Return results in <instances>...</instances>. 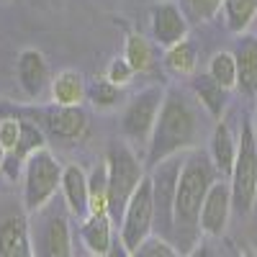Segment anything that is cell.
<instances>
[{"label":"cell","instance_id":"cell-1","mask_svg":"<svg viewBox=\"0 0 257 257\" xmlns=\"http://www.w3.org/2000/svg\"><path fill=\"white\" fill-rule=\"evenodd\" d=\"M219 180V173L211 162V155L203 149L185 152L183 173L178 180L175 213H173V244L188 257L196 247H201V208L211 185Z\"/></svg>","mask_w":257,"mask_h":257},{"label":"cell","instance_id":"cell-2","mask_svg":"<svg viewBox=\"0 0 257 257\" xmlns=\"http://www.w3.org/2000/svg\"><path fill=\"white\" fill-rule=\"evenodd\" d=\"M196 137H198V113L190 105V100L180 90L165 93V103L160 108L155 132L149 137L147 147L149 170L167 157L196 149Z\"/></svg>","mask_w":257,"mask_h":257},{"label":"cell","instance_id":"cell-3","mask_svg":"<svg viewBox=\"0 0 257 257\" xmlns=\"http://www.w3.org/2000/svg\"><path fill=\"white\" fill-rule=\"evenodd\" d=\"M105 170H108V216L111 221L121 224L123 211L142 185L144 175V165L137 160L132 152V147L126 144H111L105 152Z\"/></svg>","mask_w":257,"mask_h":257},{"label":"cell","instance_id":"cell-4","mask_svg":"<svg viewBox=\"0 0 257 257\" xmlns=\"http://www.w3.org/2000/svg\"><path fill=\"white\" fill-rule=\"evenodd\" d=\"M62 173L64 167L59 160L49 152V149H39L34 152L21 173V198H24V213L34 216L36 211L49 206L57 196V190H62Z\"/></svg>","mask_w":257,"mask_h":257},{"label":"cell","instance_id":"cell-5","mask_svg":"<svg viewBox=\"0 0 257 257\" xmlns=\"http://www.w3.org/2000/svg\"><path fill=\"white\" fill-rule=\"evenodd\" d=\"M31 221V257H75L72 252V231L64 208L54 201L36 211Z\"/></svg>","mask_w":257,"mask_h":257},{"label":"cell","instance_id":"cell-6","mask_svg":"<svg viewBox=\"0 0 257 257\" xmlns=\"http://www.w3.org/2000/svg\"><path fill=\"white\" fill-rule=\"evenodd\" d=\"M185 152L167 157L152 167L149 180H152V198H155V234L173 242V213H175V196H178V180L183 173Z\"/></svg>","mask_w":257,"mask_h":257},{"label":"cell","instance_id":"cell-7","mask_svg":"<svg viewBox=\"0 0 257 257\" xmlns=\"http://www.w3.org/2000/svg\"><path fill=\"white\" fill-rule=\"evenodd\" d=\"M231 206L239 213H249L257 201V137L252 132V123H242L237 162L231 170Z\"/></svg>","mask_w":257,"mask_h":257},{"label":"cell","instance_id":"cell-8","mask_svg":"<svg viewBox=\"0 0 257 257\" xmlns=\"http://www.w3.org/2000/svg\"><path fill=\"white\" fill-rule=\"evenodd\" d=\"M152 234H155V198H152V180L147 175L123 211L118 237L128 252H134Z\"/></svg>","mask_w":257,"mask_h":257},{"label":"cell","instance_id":"cell-9","mask_svg":"<svg viewBox=\"0 0 257 257\" xmlns=\"http://www.w3.org/2000/svg\"><path fill=\"white\" fill-rule=\"evenodd\" d=\"M162 103H165V90L160 88V85H149V88L139 90L123 108L121 132L134 142H147L149 144V137H152V132H155V123H157Z\"/></svg>","mask_w":257,"mask_h":257},{"label":"cell","instance_id":"cell-10","mask_svg":"<svg viewBox=\"0 0 257 257\" xmlns=\"http://www.w3.org/2000/svg\"><path fill=\"white\" fill-rule=\"evenodd\" d=\"M149 26H152V39L157 47H175L180 41L188 39V18L185 11H180V6L170 3H157L152 6V13H149Z\"/></svg>","mask_w":257,"mask_h":257},{"label":"cell","instance_id":"cell-11","mask_svg":"<svg viewBox=\"0 0 257 257\" xmlns=\"http://www.w3.org/2000/svg\"><path fill=\"white\" fill-rule=\"evenodd\" d=\"M231 208H234L231 206V185L224 178H219L211 185L208 196L203 201V208H201V231L206 237H221L226 231Z\"/></svg>","mask_w":257,"mask_h":257},{"label":"cell","instance_id":"cell-12","mask_svg":"<svg viewBox=\"0 0 257 257\" xmlns=\"http://www.w3.org/2000/svg\"><path fill=\"white\" fill-rule=\"evenodd\" d=\"M16 77H18V85H21V90H24V95L36 100L41 93H44L47 85L52 82L47 57L34 47L24 49L16 59Z\"/></svg>","mask_w":257,"mask_h":257},{"label":"cell","instance_id":"cell-13","mask_svg":"<svg viewBox=\"0 0 257 257\" xmlns=\"http://www.w3.org/2000/svg\"><path fill=\"white\" fill-rule=\"evenodd\" d=\"M0 257H31L29 213H11L0 221Z\"/></svg>","mask_w":257,"mask_h":257},{"label":"cell","instance_id":"cell-14","mask_svg":"<svg viewBox=\"0 0 257 257\" xmlns=\"http://www.w3.org/2000/svg\"><path fill=\"white\" fill-rule=\"evenodd\" d=\"M44 123L49 128L52 137L67 139V142H77L88 132V113H85L82 105H72V108H62V105H52L44 113Z\"/></svg>","mask_w":257,"mask_h":257},{"label":"cell","instance_id":"cell-15","mask_svg":"<svg viewBox=\"0 0 257 257\" xmlns=\"http://www.w3.org/2000/svg\"><path fill=\"white\" fill-rule=\"evenodd\" d=\"M62 196L64 206L72 216L88 219V203H90V185H88V173L80 165H67L62 173Z\"/></svg>","mask_w":257,"mask_h":257},{"label":"cell","instance_id":"cell-16","mask_svg":"<svg viewBox=\"0 0 257 257\" xmlns=\"http://www.w3.org/2000/svg\"><path fill=\"white\" fill-rule=\"evenodd\" d=\"M234 59H237V90L247 98L257 95V36L242 34L234 47Z\"/></svg>","mask_w":257,"mask_h":257},{"label":"cell","instance_id":"cell-17","mask_svg":"<svg viewBox=\"0 0 257 257\" xmlns=\"http://www.w3.org/2000/svg\"><path fill=\"white\" fill-rule=\"evenodd\" d=\"M237 149H239V139L231 134V128L224 121H216L213 134H211L208 155H211V162L216 167L219 178H231L234 162H237Z\"/></svg>","mask_w":257,"mask_h":257},{"label":"cell","instance_id":"cell-18","mask_svg":"<svg viewBox=\"0 0 257 257\" xmlns=\"http://www.w3.org/2000/svg\"><path fill=\"white\" fill-rule=\"evenodd\" d=\"M49 95L54 105L72 108V105H82V100L88 98V85L77 70H62L49 82Z\"/></svg>","mask_w":257,"mask_h":257},{"label":"cell","instance_id":"cell-19","mask_svg":"<svg viewBox=\"0 0 257 257\" xmlns=\"http://www.w3.org/2000/svg\"><path fill=\"white\" fill-rule=\"evenodd\" d=\"M80 239L95 257H108L113 244V221L111 216H88L80 224Z\"/></svg>","mask_w":257,"mask_h":257},{"label":"cell","instance_id":"cell-20","mask_svg":"<svg viewBox=\"0 0 257 257\" xmlns=\"http://www.w3.org/2000/svg\"><path fill=\"white\" fill-rule=\"evenodd\" d=\"M190 88H193V95H196V100L211 113V118L221 121V116H224V111H226V103H229V90L221 88V85L213 80L208 72L193 75Z\"/></svg>","mask_w":257,"mask_h":257},{"label":"cell","instance_id":"cell-21","mask_svg":"<svg viewBox=\"0 0 257 257\" xmlns=\"http://www.w3.org/2000/svg\"><path fill=\"white\" fill-rule=\"evenodd\" d=\"M162 64L167 72H173L175 77H190L196 75V67H198V49L190 39L180 41V44L165 49V57H162Z\"/></svg>","mask_w":257,"mask_h":257},{"label":"cell","instance_id":"cell-22","mask_svg":"<svg viewBox=\"0 0 257 257\" xmlns=\"http://www.w3.org/2000/svg\"><path fill=\"white\" fill-rule=\"evenodd\" d=\"M221 11H224L226 29L231 34L242 36L252 26V21L257 18V0H224Z\"/></svg>","mask_w":257,"mask_h":257},{"label":"cell","instance_id":"cell-23","mask_svg":"<svg viewBox=\"0 0 257 257\" xmlns=\"http://www.w3.org/2000/svg\"><path fill=\"white\" fill-rule=\"evenodd\" d=\"M88 185H90L88 216H108V170H105V162L90 170Z\"/></svg>","mask_w":257,"mask_h":257},{"label":"cell","instance_id":"cell-24","mask_svg":"<svg viewBox=\"0 0 257 257\" xmlns=\"http://www.w3.org/2000/svg\"><path fill=\"white\" fill-rule=\"evenodd\" d=\"M206 72L216 80L221 88H226L229 93L237 90L239 72H237V59H234V52H216L208 59V70Z\"/></svg>","mask_w":257,"mask_h":257},{"label":"cell","instance_id":"cell-25","mask_svg":"<svg viewBox=\"0 0 257 257\" xmlns=\"http://www.w3.org/2000/svg\"><path fill=\"white\" fill-rule=\"evenodd\" d=\"M123 59L132 64L134 72H147L152 67V47H149V41L142 36V34H128L126 41H123Z\"/></svg>","mask_w":257,"mask_h":257},{"label":"cell","instance_id":"cell-26","mask_svg":"<svg viewBox=\"0 0 257 257\" xmlns=\"http://www.w3.org/2000/svg\"><path fill=\"white\" fill-rule=\"evenodd\" d=\"M88 100L95 105L98 111L116 108V105L123 100V88H118V85H113L111 80H105V77H95L88 85Z\"/></svg>","mask_w":257,"mask_h":257},{"label":"cell","instance_id":"cell-27","mask_svg":"<svg viewBox=\"0 0 257 257\" xmlns=\"http://www.w3.org/2000/svg\"><path fill=\"white\" fill-rule=\"evenodd\" d=\"M134 257H185L173 242L160 237V234H152L149 239H144L137 249H134Z\"/></svg>","mask_w":257,"mask_h":257},{"label":"cell","instance_id":"cell-28","mask_svg":"<svg viewBox=\"0 0 257 257\" xmlns=\"http://www.w3.org/2000/svg\"><path fill=\"white\" fill-rule=\"evenodd\" d=\"M21 142V118L18 116H0V147L11 155Z\"/></svg>","mask_w":257,"mask_h":257},{"label":"cell","instance_id":"cell-29","mask_svg":"<svg viewBox=\"0 0 257 257\" xmlns=\"http://www.w3.org/2000/svg\"><path fill=\"white\" fill-rule=\"evenodd\" d=\"M224 0H183L185 16H190L193 21H211L219 13Z\"/></svg>","mask_w":257,"mask_h":257},{"label":"cell","instance_id":"cell-30","mask_svg":"<svg viewBox=\"0 0 257 257\" xmlns=\"http://www.w3.org/2000/svg\"><path fill=\"white\" fill-rule=\"evenodd\" d=\"M134 75L137 72L132 70V64L123 59V54L121 57H113L108 62V70H105V80H111L113 85H118V88H126V85L134 80Z\"/></svg>","mask_w":257,"mask_h":257},{"label":"cell","instance_id":"cell-31","mask_svg":"<svg viewBox=\"0 0 257 257\" xmlns=\"http://www.w3.org/2000/svg\"><path fill=\"white\" fill-rule=\"evenodd\" d=\"M188 257H216V252H213V247L211 244H201V247H196Z\"/></svg>","mask_w":257,"mask_h":257},{"label":"cell","instance_id":"cell-32","mask_svg":"<svg viewBox=\"0 0 257 257\" xmlns=\"http://www.w3.org/2000/svg\"><path fill=\"white\" fill-rule=\"evenodd\" d=\"M239 257H257V252L249 249V247H242V249H239Z\"/></svg>","mask_w":257,"mask_h":257},{"label":"cell","instance_id":"cell-33","mask_svg":"<svg viewBox=\"0 0 257 257\" xmlns=\"http://www.w3.org/2000/svg\"><path fill=\"white\" fill-rule=\"evenodd\" d=\"M249 123H252V132H254V137H257V108H254V116H252Z\"/></svg>","mask_w":257,"mask_h":257},{"label":"cell","instance_id":"cell-34","mask_svg":"<svg viewBox=\"0 0 257 257\" xmlns=\"http://www.w3.org/2000/svg\"><path fill=\"white\" fill-rule=\"evenodd\" d=\"M3 165H6V149L0 147V170H3Z\"/></svg>","mask_w":257,"mask_h":257},{"label":"cell","instance_id":"cell-35","mask_svg":"<svg viewBox=\"0 0 257 257\" xmlns=\"http://www.w3.org/2000/svg\"><path fill=\"white\" fill-rule=\"evenodd\" d=\"M3 3H8V0H3Z\"/></svg>","mask_w":257,"mask_h":257}]
</instances>
